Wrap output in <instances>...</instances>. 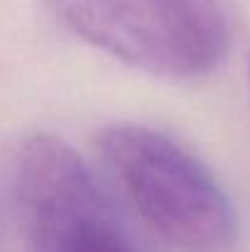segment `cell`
<instances>
[{"mask_svg":"<svg viewBox=\"0 0 250 252\" xmlns=\"http://www.w3.org/2000/svg\"><path fill=\"white\" fill-rule=\"evenodd\" d=\"M98 150L138 216L179 252H238L236 206L201 159L140 123L101 130Z\"/></svg>","mask_w":250,"mask_h":252,"instance_id":"obj_1","label":"cell"},{"mask_svg":"<svg viewBox=\"0 0 250 252\" xmlns=\"http://www.w3.org/2000/svg\"><path fill=\"white\" fill-rule=\"evenodd\" d=\"M74 37L162 79H199L231 47L223 0H44Z\"/></svg>","mask_w":250,"mask_h":252,"instance_id":"obj_2","label":"cell"},{"mask_svg":"<svg viewBox=\"0 0 250 252\" xmlns=\"http://www.w3.org/2000/svg\"><path fill=\"white\" fill-rule=\"evenodd\" d=\"M25 252H143L83 157L57 135H32L15 162Z\"/></svg>","mask_w":250,"mask_h":252,"instance_id":"obj_3","label":"cell"},{"mask_svg":"<svg viewBox=\"0 0 250 252\" xmlns=\"http://www.w3.org/2000/svg\"><path fill=\"white\" fill-rule=\"evenodd\" d=\"M248 69H250V66H248Z\"/></svg>","mask_w":250,"mask_h":252,"instance_id":"obj_4","label":"cell"}]
</instances>
